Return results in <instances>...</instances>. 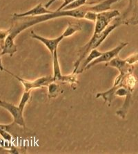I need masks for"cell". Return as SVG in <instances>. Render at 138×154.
Returning <instances> with one entry per match:
<instances>
[{
	"label": "cell",
	"mask_w": 138,
	"mask_h": 154,
	"mask_svg": "<svg viewBox=\"0 0 138 154\" xmlns=\"http://www.w3.org/2000/svg\"><path fill=\"white\" fill-rule=\"evenodd\" d=\"M53 11L48 10L45 6H43L42 3H40L38 5L35 6L33 8L31 9L26 12L22 13H15L13 15V19H15V18H19L22 17H31V16H39V15L47 14V13H51Z\"/></svg>",
	"instance_id": "cell-9"
},
{
	"label": "cell",
	"mask_w": 138,
	"mask_h": 154,
	"mask_svg": "<svg viewBox=\"0 0 138 154\" xmlns=\"http://www.w3.org/2000/svg\"><path fill=\"white\" fill-rule=\"evenodd\" d=\"M31 99V91L25 92L22 95L21 101L19 106H16L12 103L6 102L5 101L0 100V107L5 108L10 113L14 119V123L17 125L22 126L24 128H26L25 122L23 117V111L25 106L28 102L29 99Z\"/></svg>",
	"instance_id": "cell-3"
},
{
	"label": "cell",
	"mask_w": 138,
	"mask_h": 154,
	"mask_svg": "<svg viewBox=\"0 0 138 154\" xmlns=\"http://www.w3.org/2000/svg\"><path fill=\"white\" fill-rule=\"evenodd\" d=\"M63 93V90L61 86L53 81L50 83L48 86V97L49 99H54L58 97L59 95Z\"/></svg>",
	"instance_id": "cell-13"
},
{
	"label": "cell",
	"mask_w": 138,
	"mask_h": 154,
	"mask_svg": "<svg viewBox=\"0 0 138 154\" xmlns=\"http://www.w3.org/2000/svg\"><path fill=\"white\" fill-rule=\"evenodd\" d=\"M53 79L55 81H62V82L69 83L71 84L72 88L75 90L77 86H78L79 81L78 80L77 73H72L71 74L68 76H63L61 72L60 63L58 60V55H57V49L54 51L53 54Z\"/></svg>",
	"instance_id": "cell-4"
},
{
	"label": "cell",
	"mask_w": 138,
	"mask_h": 154,
	"mask_svg": "<svg viewBox=\"0 0 138 154\" xmlns=\"http://www.w3.org/2000/svg\"><path fill=\"white\" fill-rule=\"evenodd\" d=\"M81 29V26L80 24L79 23H69V26L66 30L64 31V33H62L65 38L69 37L73 35L75 33L78 32V31H80Z\"/></svg>",
	"instance_id": "cell-14"
},
{
	"label": "cell",
	"mask_w": 138,
	"mask_h": 154,
	"mask_svg": "<svg viewBox=\"0 0 138 154\" xmlns=\"http://www.w3.org/2000/svg\"><path fill=\"white\" fill-rule=\"evenodd\" d=\"M87 0H75L72 3L68 4L66 6L62 9V10H72V9H76L81 6L86 5Z\"/></svg>",
	"instance_id": "cell-15"
},
{
	"label": "cell",
	"mask_w": 138,
	"mask_h": 154,
	"mask_svg": "<svg viewBox=\"0 0 138 154\" xmlns=\"http://www.w3.org/2000/svg\"><path fill=\"white\" fill-rule=\"evenodd\" d=\"M2 142V140H1V139H0V142Z\"/></svg>",
	"instance_id": "cell-22"
},
{
	"label": "cell",
	"mask_w": 138,
	"mask_h": 154,
	"mask_svg": "<svg viewBox=\"0 0 138 154\" xmlns=\"http://www.w3.org/2000/svg\"><path fill=\"white\" fill-rule=\"evenodd\" d=\"M123 73H120L119 74V76H117V78L115 79V83L114 85H117L118 84V83L120 82L122 77L124 76ZM115 90L113 89V88H110L109 90H108V91H106L105 92H101V93H98L96 95V99H98L99 97H102L104 99V100L105 103H107V105L108 106H110V103L112 102V100L113 99L114 97V94H115Z\"/></svg>",
	"instance_id": "cell-10"
},
{
	"label": "cell",
	"mask_w": 138,
	"mask_h": 154,
	"mask_svg": "<svg viewBox=\"0 0 138 154\" xmlns=\"http://www.w3.org/2000/svg\"><path fill=\"white\" fill-rule=\"evenodd\" d=\"M30 36L31 38H34V39L39 40V41L42 42L43 44H44L45 46L48 49V50L51 52L52 57L53 56L54 51L56 49H57L59 44L62 41V40H64V38H65L64 35L62 34L59 37L54 38V39H49V38L42 37V36L36 34L33 31H31L30 32Z\"/></svg>",
	"instance_id": "cell-8"
},
{
	"label": "cell",
	"mask_w": 138,
	"mask_h": 154,
	"mask_svg": "<svg viewBox=\"0 0 138 154\" xmlns=\"http://www.w3.org/2000/svg\"><path fill=\"white\" fill-rule=\"evenodd\" d=\"M1 51V52L0 53L1 56L4 54H9L10 56H13V54L17 52V47L14 43V38H13L10 35H8L6 39L4 46Z\"/></svg>",
	"instance_id": "cell-11"
},
{
	"label": "cell",
	"mask_w": 138,
	"mask_h": 154,
	"mask_svg": "<svg viewBox=\"0 0 138 154\" xmlns=\"http://www.w3.org/2000/svg\"><path fill=\"white\" fill-rule=\"evenodd\" d=\"M121 24L122 22L120 19H119L118 17H116L115 18L113 22L106 27L102 32H101L98 35H92V38H90V40L88 42V43H87L84 46L81 47L80 50H79L78 59L77 60L75 63V68L73 73H76V72L78 71L79 67H80L81 62L84 59L86 56H87V54H89L90 51L92 50V49L98 48L99 45L104 42V40L107 38V36L115 29H116L117 26L120 25Z\"/></svg>",
	"instance_id": "cell-2"
},
{
	"label": "cell",
	"mask_w": 138,
	"mask_h": 154,
	"mask_svg": "<svg viewBox=\"0 0 138 154\" xmlns=\"http://www.w3.org/2000/svg\"><path fill=\"white\" fill-rule=\"evenodd\" d=\"M74 1H75V0H64V2H63V4L60 6V7H59V8L57 9V11L62 10V9L64 8L65 7V6H66L68 5V4L72 3V2H74Z\"/></svg>",
	"instance_id": "cell-18"
},
{
	"label": "cell",
	"mask_w": 138,
	"mask_h": 154,
	"mask_svg": "<svg viewBox=\"0 0 138 154\" xmlns=\"http://www.w3.org/2000/svg\"><path fill=\"white\" fill-rule=\"evenodd\" d=\"M128 45V42H121L118 46H117L115 48L111 49V50L108 51L106 52H103L102 54H101L99 57L97 58L96 59H95L94 60H92V62H90L89 64L86 67L85 70L89 69L90 68V67H93L97 64H99V63H101L103 62H105V63L109 62V61H110L112 59H113L114 58L117 57V56H118L119 52L121 51L122 49Z\"/></svg>",
	"instance_id": "cell-7"
},
{
	"label": "cell",
	"mask_w": 138,
	"mask_h": 154,
	"mask_svg": "<svg viewBox=\"0 0 138 154\" xmlns=\"http://www.w3.org/2000/svg\"><path fill=\"white\" fill-rule=\"evenodd\" d=\"M1 54H0V70L1 71H5V69L3 67V65H2V62H1Z\"/></svg>",
	"instance_id": "cell-21"
},
{
	"label": "cell",
	"mask_w": 138,
	"mask_h": 154,
	"mask_svg": "<svg viewBox=\"0 0 138 154\" xmlns=\"http://www.w3.org/2000/svg\"><path fill=\"white\" fill-rule=\"evenodd\" d=\"M5 72H8V74H11V75L14 76L15 78H16L17 80L19 81L22 85H23V86L24 87L25 92L31 91L33 89L45 87V86L48 87L50 83L53 82V81H54L53 76H43V77H41V78L36 79V80L33 81H30L25 80V79H22L21 77L18 76L17 75H15V74H13L12 73V72H9L7 69H5Z\"/></svg>",
	"instance_id": "cell-6"
},
{
	"label": "cell",
	"mask_w": 138,
	"mask_h": 154,
	"mask_svg": "<svg viewBox=\"0 0 138 154\" xmlns=\"http://www.w3.org/2000/svg\"><path fill=\"white\" fill-rule=\"evenodd\" d=\"M128 24H133V25H136V24H138V18L136 20H131V21H128Z\"/></svg>",
	"instance_id": "cell-20"
},
{
	"label": "cell",
	"mask_w": 138,
	"mask_h": 154,
	"mask_svg": "<svg viewBox=\"0 0 138 154\" xmlns=\"http://www.w3.org/2000/svg\"><path fill=\"white\" fill-rule=\"evenodd\" d=\"M56 1H57V0H49V1L48 2V3H47L44 6H45V7H46V8H48L50 7V6H51V4H53L54 3V2H55Z\"/></svg>",
	"instance_id": "cell-19"
},
{
	"label": "cell",
	"mask_w": 138,
	"mask_h": 154,
	"mask_svg": "<svg viewBox=\"0 0 138 154\" xmlns=\"http://www.w3.org/2000/svg\"><path fill=\"white\" fill-rule=\"evenodd\" d=\"M97 15H98V13L92 12V11H87V13L85 14L84 19L90 20V21L95 22L97 19Z\"/></svg>",
	"instance_id": "cell-17"
},
{
	"label": "cell",
	"mask_w": 138,
	"mask_h": 154,
	"mask_svg": "<svg viewBox=\"0 0 138 154\" xmlns=\"http://www.w3.org/2000/svg\"><path fill=\"white\" fill-rule=\"evenodd\" d=\"M102 53H103V52H101V51H98L97 49H92V50L90 51V53L89 54V56H87V59L84 61L82 65H81V67L78 69V71L76 72V73L78 74H80V73H81V72H82L84 70H85L86 67H87L90 62H92V60L96 59L97 58L99 57V56H100L101 54H102Z\"/></svg>",
	"instance_id": "cell-12"
},
{
	"label": "cell",
	"mask_w": 138,
	"mask_h": 154,
	"mask_svg": "<svg viewBox=\"0 0 138 154\" xmlns=\"http://www.w3.org/2000/svg\"><path fill=\"white\" fill-rule=\"evenodd\" d=\"M89 10V5L81 6L76 9L72 10H61L55 11L51 13L39 15V16H30V17H22L19 18L13 19L14 20V23L12 26L9 29V35L13 38H16V36L20 33L24 31L25 29L31 27L40 22H43L48 20L55 19L57 17H72L75 18H84L85 14Z\"/></svg>",
	"instance_id": "cell-1"
},
{
	"label": "cell",
	"mask_w": 138,
	"mask_h": 154,
	"mask_svg": "<svg viewBox=\"0 0 138 154\" xmlns=\"http://www.w3.org/2000/svg\"><path fill=\"white\" fill-rule=\"evenodd\" d=\"M9 33H10L9 29L8 30H0V47H1V50L3 49L4 43H5L6 39L9 35Z\"/></svg>",
	"instance_id": "cell-16"
},
{
	"label": "cell",
	"mask_w": 138,
	"mask_h": 154,
	"mask_svg": "<svg viewBox=\"0 0 138 154\" xmlns=\"http://www.w3.org/2000/svg\"><path fill=\"white\" fill-rule=\"evenodd\" d=\"M138 61V53L134 54L125 60H122L119 57H115L109 62L106 63L105 66L113 67L119 70V73H129L133 72L134 66L133 64Z\"/></svg>",
	"instance_id": "cell-5"
}]
</instances>
